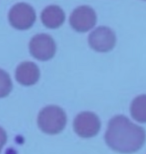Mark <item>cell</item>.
<instances>
[{"instance_id": "cell-1", "label": "cell", "mask_w": 146, "mask_h": 154, "mask_svg": "<svg viewBox=\"0 0 146 154\" xmlns=\"http://www.w3.org/2000/svg\"><path fill=\"white\" fill-rule=\"evenodd\" d=\"M145 130L132 123L125 116L117 115L108 123L105 141L112 150L120 153H133L144 145Z\"/></svg>"}, {"instance_id": "cell-5", "label": "cell", "mask_w": 146, "mask_h": 154, "mask_svg": "<svg viewBox=\"0 0 146 154\" xmlns=\"http://www.w3.org/2000/svg\"><path fill=\"white\" fill-rule=\"evenodd\" d=\"M30 53L36 59L46 61L51 59L56 52V44L51 36L38 34L31 39L29 43Z\"/></svg>"}, {"instance_id": "cell-9", "label": "cell", "mask_w": 146, "mask_h": 154, "mask_svg": "<svg viewBox=\"0 0 146 154\" xmlns=\"http://www.w3.org/2000/svg\"><path fill=\"white\" fill-rule=\"evenodd\" d=\"M41 20L43 24L48 28L55 29L63 24L65 20L64 11L56 5L46 7L41 13Z\"/></svg>"}, {"instance_id": "cell-6", "label": "cell", "mask_w": 146, "mask_h": 154, "mask_svg": "<svg viewBox=\"0 0 146 154\" xmlns=\"http://www.w3.org/2000/svg\"><path fill=\"white\" fill-rule=\"evenodd\" d=\"M89 45L95 51L108 52L112 50L116 43V36L113 30L108 27L101 26L91 32L88 38Z\"/></svg>"}, {"instance_id": "cell-8", "label": "cell", "mask_w": 146, "mask_h": 154, "mask_svg": "<svg viewBox=\"0 0 146 154\" xmlns=\"http://www.w3.org/2000/svg\"><path fill=\"white\" fill-rule=\"evenodd\" d=\"M40 71L38 66L33 62H23L17 67L15 78L20 84L24 86L34 85L38 81Z\"/></svg>"}, {"instance_id": "cell-4", "label": "cell", "mask_w": 146, "mask_h": 154, "mask_svg": "<svg viewBox=\"0 0 146 154\" xmlns=\"http://www.w3.org/2000/svg\"><path fill=\"white\" fill-rule=\"evenodd\" d=\"M100 127L101 123L98 116L88 111L79 113L73 122L74 131L83 138H90L97 135Z\"/></svg>"}, {"instance_id": "cell-7", "label": "cell", "mask_w": 146, "mask_h": 154, "mask_svg": "<svg viewBox=\"0 0 146 154\" xmlns=\"http://www.w3.org/2000/svg\"><path fill=\"white\" fill-rule=\"evenodd\" d=\"M95 11L89 6H80L72 12L70 16V24L73 29L78 32H86L96 24Z\"/></svg>"}, {"instance_id": "cell-2", "label": "cell", "mask_w": 146, "mask_h": 154, "mask_svg": "<svg viewBox=\"0 0 146 154\" xmlns=\"http://www.w3.org/2000/svg\"><path fill=\"white\" fill-rule=\"evenodd\" d=\"M67 117L60 107L50 105L40 111L37 123L41 130L46 134H58L66 126Z\"/></svg>"}, {"instance_id": "cell-12", "label": "cell", "mask_w": 146, "mask_h": 154, "mask_svg": "<svg viewBox=\"0 0 146 154\" xmlns=\"http://www.w3.org/2000/svg\"><path fill=\"white\" fill-rule=\"evenodd\" d=\"M6 141H7V134H6L4 129L0 127V153L2 151L3 146L5 145Z\"/></svg>"}, {"instance_id": "cell-3", "label": "cell", "mask_w": 146, "mask_h": 154, "mask_svg": "<svg viewBox=\"0 0 146 154\" xmlns=\"http://www.w3.org/2000/svg\"><path fill=\"white\" fill-rule=\"evenodd\" d=\"M9 22L18 30H26L35 22L36 14L34 9L26 3H18L9 11Z\"/></svg>"}, {"instance_id": "cell-10", "label": "cell", "mask_w": 146, "mask_h": 154, "mask_svg": "<svg viewBox=\"0 0 146 154\" xmlns=\"http://www.w3.org/2000/svg\"><path fill=\"white\" fill-rule=\"evenodd\" d=\"M130 113L136 121L146 123V95H140L132 101Z\"/></svg>"}, {"instance_id": "cell-11", "label": "cell", "mask_w": 146, "mask_h": 154, "mask_svg": "<svg viewBox=\"0 0 146 154\" xmlns=\"http://www.w3.org/2000/svg\"><path fill=\"white\" fill-rule=\"evenodd\" d=\"M12 90L10 76L4 70L0 69V98L6 97Z\"/></svg>"}]
</instances>
